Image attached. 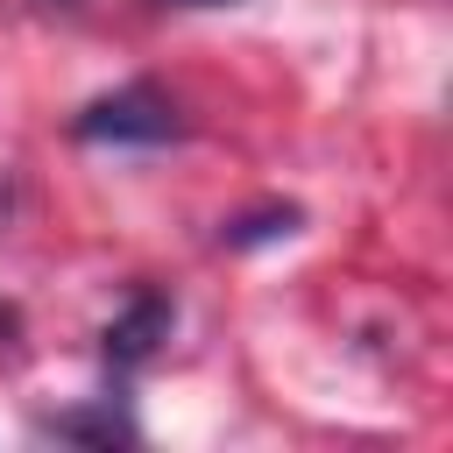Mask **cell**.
Segmentation results:
<instances>
[{"instance_id": "6da1fadb", "label": "cell", "mask_w": 453, "mask_h": 453, "mask_svg": "<svg viewBox=\"0 0 453 453\" xmlns=\"http://www.w3.org/2000/svg\"><path fill=\"white\" fill-rule=\"evenodd\" d=\"M78 134L85 142H177L184 120H177V99L163 85H120V92H99L85 113H78Z\"/></svg>"}, {"instance_id": "5b68a950", "label": "cell", "mask_w": 453, "mask_h": 453, "mask_svg": "<svg viewBox=\"0 0 453 453\" xmlns=\"http://www.w3.org/2000/svg\"><path fill=\"white\" fill-rule=\"evenodd\" d=\"M163 7H234V0H163Z\"/></svg>"}, {"instance_id": "277c9868", "label": "cell", "mask_w": 453, "mask_h": 453, "mask_svg": "<svg viewBox=\"0 0 453 453\" xmlns=\"http://www.w3.org/2000/svg\"><path fill=\"white\" fill-rule=\"evenodd\" d=\"M276 226H283V234H290V226H297V212H290V205H283V212H262V219H241V226H226V241H269V234H276Z\"/></svg>"}, {"instance_id": "7a4b0ae2", "label": "cell", "mask_w": 453, "mask_h": 453, "mask_svg": "<svg viewBox=\"0 0 453 453\" xmlns=\"http://www.w3.org/2000/svg\"><path fill=\"white\" fill-rule=\"evenodd\" d=\"M156 340H170V297L142 290V297L106 326V361H113V368H142V361L156 354Z\"/></svg>"}, {"instance_id": "3957f363", "label": "cell", "mask_w": 453, "mask_h": 453, "mask_svg": "<svg viewBox=\"0 0 453 453\" xmlns=\"http://www.w3.org/2000/svg\"><path fill=\"white\" fill-rule=\"evenodd\" d=\"M42 432H64V439H134V425L120 411H99V418H50Z\"/></svg>"}]
</instances>
